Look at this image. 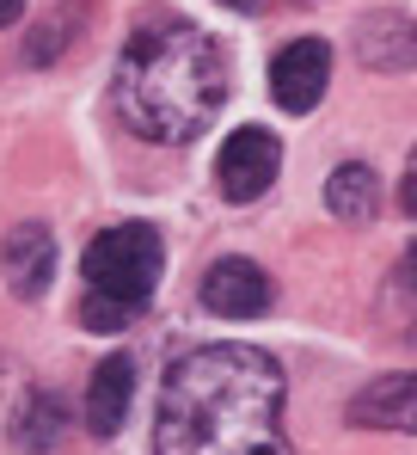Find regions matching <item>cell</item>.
<instances>
[{"mask_svg":"<svg viewBox=\"0 0 417 455\" xmlns=\"http://www.w3.org/2000/svg\"><path fill=\"white\" fill-rule=\"evenodd\" d=\"M153 455H288L277 357L252 345L185 351L160 381Z\"/></svg>","mask_w":417,"mask_h":455,"instance_id":"1","label":"cell"},{"mask_svg":"<svg viewBox=\"0 0 417 455\" xmlns=\"http://www.w3.org/2000/svg\"><path fill=\"white\" fill-rule=\"evenodd\" d=\"M117 111L147 142H191L227 105V56L191 19H147L117 56Z\"/></svg>","mask_w":417,"mask_h":455,"instance_id":"2","label":"cell"},{"mask_svg":"<svg viewBox=\"0 0 417 455\" xmlns=\"http://www.w3.org/2000/svg\"><path fill=\"white\" fill-rule=\"evenodd\" d=\"M166 271V246L147 222H117L105 228L86 259H80V277H86V296H105V302H123L130 314L153 302V283Z\"/></svg>","mask_w":417,"mask_h":455,"instance_id":"3","label":"cell"},{"mask_svg":"<svg viewBox=\"0 0 417 455\" xmlns=\"http://www.w3.org/2000/svg\"><path fill=\"white\" fill-rule=\"evenodd\" d=\"M282 166V142L271 130H233L221 154H215V191L227 197V204H252V197H264L271 191V179H277Z\"/></svg>","mask_w":417,"mask_h":455,"instance_id":"4","label":"cell"},{"mask_svg":"<svg viewBox=\"0 0 417 455\" xmlns=\"http://www.w3.org/2000/svg\"><path fill=\"white\" fill-rule=\"evenodd\" d=\"M326 80H332V44L295 37V44H282L277 62H271V99L301 117V111H313L326 99Z\"/></svg>","mask_w":417,"mask_h":455,"instance_id":"5","label":"cell"},{"mask_svg":"<svg viewBox=\"0 0 417 455\" xmlns=\"http://www.w3.org/2000/svg\"><path fill=\"white\" fill-rule=\"evenodd\" d=\"M203 307L208 314H221V320H252V314H264V307L277 302V283L252 265V259H215L203 271Z\"/></svg>","mask_w":417,"mask_h":455,"instance_id":"6","label":"cell"},{"mask_svg":"<svg viewBox=\"0 0 417 455\" xmlns=\"http://www.w3.org/2000/svg\"><path fill=\"white\" fill-rule=\"evenodd\" d=\"M0 265H6V283L25 302H37L50 290V277H56V234L43 222H19L6 234V246H0Z\"/></svg>","mask_w":417,"mask_h":455,"instance_id":"7","label":"cell"},{"mask_svg":"<svg viewBox=\"0 0 417 455\" xmlns=\"http://www.w3.org/2000/svg\"><path fill=\"white\" fill-rule=\"evenodd\" d=\"M356 56H362V68H374V75L417 68V19L412 12H368V19L356 25Z\"/></svg>","mask_w":417,"mask_h":455,"instance_id":"8","label":"cell"},{"mask_svg":"<svg viewBox=\"0 0 417 455\" xmlns=\"http://www.w3.org/2000/svg\"><path fill=\"white\" fill-rule=\"evenodd\" d=\"M350 419L362 431H412L417 437V376H374L350 400Z\"/></svg>","mask_w":417,"mask_h":455,"instance_id":"9","label":"cell"},{"mask_svg":"<svg viewBox=\"0 0 417 455\" xmlns=\"http://www.w3.org/2000/svg\"><path fill=\"white\" fill-rule=\"evenodd\" d=\"M130 400H136V363L130 357H105L92 370V387H86V431L92 437H117L123 419H130Z\"/></svg>","mask_w":417,"mask_h":455,"instance_id":"10","label":"cell"},{"mask_svg":"<svg viewBox=\"0 0 417 455\" xmlns=\"http://www.w3.org/2000/svg\"><path fill=\"white\" fill-rule=\"evenodd\" d=\"M326 210H332L338 222H350V228L374 222V210H381V179H374V166L344 160V166L326 179Z\"/></svg>","mask_w":417,"mask_h":455,"instance_id":"11","label":"cell"},{"mask_svg":"<svg viewBox=\"0 0 417 455\" xmlns=\"http://www.w3.org/2000/svg\"><path fill=\"white\" fill-rule=\"evenodd\" d=\"M62 425H68L62 394H31L25 412L12 419V437H19V450H25V455H50L56 443H62Z\"/></svg>","mask_w":417,"mask_h":455,"instance_id":"12","label":"cell"},{"mask_svg":"<svg viewBox=\"0 0 417 455\" xmlns=\"http://www.w3.org/2000/svg\"><path fill=\"white\" fill-rule=\"evenodd\" d=\"M399 210L417 216V160H412V172H405V185H399Z\"/></svg>","mask_w":417,"mask_h":455,"instance_id":"13","label":"cell"},{"mask_svg":"<svg viewBox=\"0 0 417 455\" xmlns=\"http://www.w3.org/2000/svg\"><path fill=\"white\" fill-rule=\"evenodd\" d=\"M399 283L417 290V240H412V252H405V265H399Z\"/></svg>","mask_w":417,"mask_h":455,"instance_id":"14","label":"cell"},{"mask_svg":"<svg viewBox=\"0 0 417 455\" xmlns=\"http://www.w3.org/2000/svg\"><path fill=\"white\" fill-rule=\"evenodd\" d=\"M19 6H25V0H0V25H6V19H19Z\"/></svg>","mask_w":417,"mask_h":455,"instance_id":"15","label":"cell"},{"mask_svg":"<svg viewBox=\"0 0 417 455\" xmlns=\"http://www.w3.org/2000/svg\"><path fill=\"white\" fill-rule=\"evenodd\" d=\"M221 6H252V0H221Z\"/></svg>","mask_w":417,"mask_h":455,"instance_id":"16","label":"cell"}]
</instances>
